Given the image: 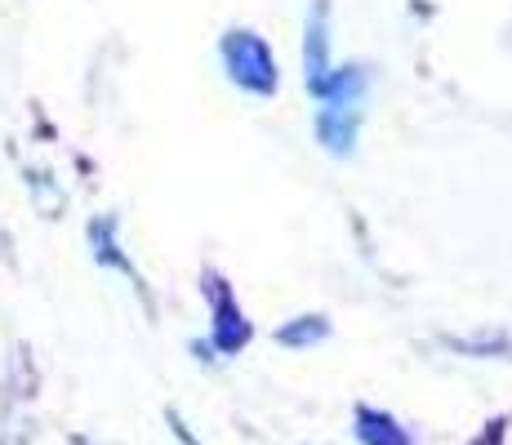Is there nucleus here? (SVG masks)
Wrapping results in <instances>:
<instances>
[{
	"mask_svg": "<svg viewBox=\"0 0 512 445\" xmlns=\"http://www.w3.org/2000/svg\"><path fill=\"white\" fill-rule=\"evenodd\" d=\"M361 94H366V76L357 67L339 72L321 94V112H317V134L330 152H352V138H357V121H361Z\"/></svg>",
	"mask_w": 512,
	"mask_h": 445,
	"instance_id": "obj_1",
	"label": "nucleus"
},
{
	"mask_svg": "<svg viewBox=\"0 0 512 445\" xmlns=\"http://www.w3.org/2000/svg\"><path fill=\"white\" fill-rule=\"evenodd\" d=\"M223 58H228L232 81L250 94H272L277 89V58L254 32H232L223 41Z\"/></svg>",
	"mask_w": 512,
	"mask_h": 445,
	"instance_id": "obj_2",
	"label": "nucleus"
},
{
	"mask_svg": "<svg viewBox=\"0 0 512 445\" xmlns=\"http://www.w3.org/2000/svg\"><path fill=\"white\" fill-rule=\"evenodd\" d=\"M326 54H330V36H326V0H317V9H312V18H308V41H303V67H308V85L317 89V94H326V85H330V63H326Z\"/></svg>",
	"mask_w": 512,
	"mask_h": 445,
	"instance_id": "obj_3",
	"label": "nucleus"
},
{
	"mask_svg": "<svg viewBox=\"0 0 512 445\" xmlns=\"http://www.w3.org/2000/svg\"><path fill=\"white\" fill-rule=\"evenodd\" d=\"M214 303H219V325H214V339H219V348L223 352H236L245 343V321H241V308H232V294L228 290H219L214 294Z\"/></svg>",
	"mask_w": 512,
	"mask_h": 445,
	"instance_id": "obj_4",
	"label": "nucleus"
},
{
	"mask_svg": "<svg viewBox=\"0 0 512 445\" xmlns=\"http://www.w3.org/2000/svg\"><path fill=\"white\" fill-rule=\"evenodd\" d=\"M357 437L366 445H410L406 432L379 410H357Z\"/></svg>",
	"mask_w": 512,
	"mask_h": 445,
	"instance_id": "obj_5",
	"label": "nucleus"
},
{
	"mask_svg": "<svg viewBox=\"0 0 512 445\" xmlns=\"http://www.w3.org/2000/svg\"><path fill=\"white\" fill-rule=\"evenodd\" d=\"M326 339V321L321 316H303L299 325H285L281 330V343H290V348H299V343H317Z\"/></svg>",
	"mask_w": 512,
	"mask_h": 445,
	"instance_id": "obj_6",
	"label": "nucleus"
}]
</instances>
